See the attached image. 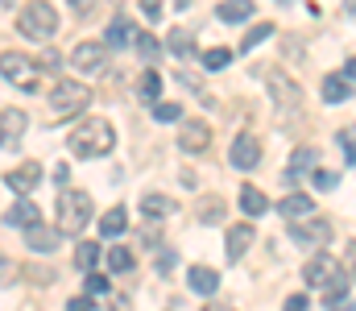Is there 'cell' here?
I'll use <instances>...</instances> for the list:
<instances>
[{
	"mask_svg": "<svg viewBox=\"0 0 356 311\" xmlns=\"http://www.w3.org/2000/svg\"><path fill=\"white\" fill-rule=\"evenodd\" d=\"M67 145H71L75 158H104V154H112V145H116V129H112L108 120L91 116V120H79V125L71 129Z\"/></svg>",
	"mask_w": 356,
	"mask_h": 311,
	"instance_id": "6da1fadb",
	"label": "cell"
},
{
	"mask_svg": "<svg viewBox=\"0 0 356 311\" xmlns=\"http://www.w3.org/2000/svg\"><path fill=\"white\" fill-rule=\"evenodd\" d=\"M17 33L29 38V42H50L58 33V8L50 0H29L17 13Z\"/></svg>",
	"mask_w": 356,
	"mask_h": 311,
	"instance_id": "7a4b0ae2",
	"label": "cell"
},
{
	"mask_svg": "<svg viewBox=\"0 0 356 311\" xmlns=\"http://www.w3.org/2000/svg\"><path fill=\"white\" fill-rule=\"evenodd\" d=\"M302 278H307V287H311V291H327V299L348 295V274H344V270H340V262H336V257H327V253L311 257V262H307V270H302Z\"/></svg>",
	"mask_w": 356,
	"mask_h": 311,
	"instance_id": "3957f363",
	"label": "cell"
},
{
	"mask_svg": "<svg viewBox=\"0 0 356 311\" xmlns=\"http://www.w3.org/2000/svg\"><path fill=\"white\" fill-rule=\"evenodd\" d=\"M91 224V196L79 187L58 191V232H79Z\"/></svg>",
	"mask_w": 356,
	"mask_h": 311,
	"instance_id": "277c9868",
	"label": "cell"
},
{
	"mask_svg": "<svg viewBox=\"0 0 356 311\" xmlns=\"http://www.w3.org/2000/svg\"><path fill=\"white\" fill-rule=\"evenodd\" d=\"M0 75H4L13 88H21V92H38V88H42V67H38L33 58L17 54V50H4V54H0Z\"/></svg>",
	"mask_w": 356,
	"mask_h": 311,
	"instance_id": "5b68a950",
	"label": "cell"
},
{
	"mask_svg": "<svg viewBox=\"0 0 356 311\" xmlns=\"http://www.w3.org/2000/svg\"><path fill=\"white\" fill-rule=\"evenodd\" d=\"M332 237H336V228H332V220H323V216H307V220H294V224H290V241L302 245V249H323Z\"/></svg>",
	"mask_w": 356,
	"mask_h": 311,
	"instance_id": "8992f818",
	"label": "cell"
},
{
	"mask_svg": "<svg viewBox=\"0 0 356 311\" xmlns=\"http://www.w3.org/2000/svg\"><path fill=\"white\" fill-rule=\"evenodd\" d=\"M88 104H91V92L83 83H71V79L54 83V92H50V112H54V116H75V112H83Z\"/></svg>",
	"mask_w": 356,
	"mask_h": 311,
	"instance_id": "52a82bcc",
	"label": "cell"
},
{
	"mask_svg": "<svg viewBox=\"0 0 356 311\" xmlns=\"http://www.w3.org/2000/svg\"><path fill=\"white\" fill-rule=\"evenodd\" d=\"M104 58H108V46L104 42H79L71 50V67L83 71V75H99L104 71Z\"/></svg>",
	"mask_w": 356,
	"mask_h": 311,
	"instance_id": "ba28073f",
	"label": "cell"
},
{
	"mask_svg": "<svg viewBox=\"0 0 356 311\" xmlns=\"http://www.w3.org/2000/svg\"><path fill=\"white\" fill-rule=\"evenodd\" d=\"M228 162H232L236 170H257V166H261V141H257L253 133H241V137L232 141Z\"/></svg>",
	"mask_w": 356,
	"mask_h": 311,
	"instance_id": "9c48e42d",
	"label": "cell"
},
{
	"mask_svg": "<svg viewBox=\"0 0 356 311\" xmlns=\"http://www.w3.org/2000/svg\"><path fill=\"white\" fill-rule=\"evenodd\" d=\"M211 145V129H207V120H182L178 125V150H186V154H203Z\"/></svg>",
	"mask_w": 356,
	"mask_h": 311,
	"instance_id": "30bf717a",
	"label": "cell"
},
{
	"mask_svg": "<svg viewBox=\"0 0 356 311\" xmlns=\"http://www.w3.org/2000/svg\"><path fill=\"white\" fill-rule=\"evenodd\" d=\"M4 183H8V191H17L21 200L42 183V162H21V166H13L8 175H4Z\"/></svg>",
	"mask_w": 356,
	"mask_h": 311,
	"instance_id": "8fae6325",
	"label": "cell"
},
{
	"mask_svg": "<svg viewBox=\"0 0 356 311\" xmlns=\"http://www.w3.org/2000/svg\"><path fill=\"white\" fill-rule=\"evenodd\" d=\"M25 125H29V116H25L21 108H4V112H0V145H4V150H17L21 137H25Z\"/></svg>",
	"mask_w": 356,
	"mask_h": 311,
	"instance_id": "7c38bea8",
	"label": "cell"
},
{
	"mask_svg": "<svg viewBox=\"0 0 356 311\" xmlns=\"http://www.w3.org/2000/svg\"><path fill=\"white\" fill-rule=\"evenodd\" d=\"M269 92H273V100L282 104V108H298V104H302L298 83H294L286 71H269Z\"/></svg>",
	"mask_w": 356,
	"mask_h": 311,
	"instance_id": "4fadbf2b",
	"label": "cell"
},
{
	"mask_svg": "<svg viewBox=\"0 0 356 311\" xmlns=\"http://www.w3.org/2000/svg\"><path fill=\"white\" fill-rule=\"evenodd\" d=\"M58 241H63V232L50 228V224H33V228H25V245H29L33 253H54Z\"/></svg>",
	"mask_w": 356,
	"mask_h": 311,
	"instance_id": "5bb4252c",
	"label": "cell"
},
{
	"mask_svg": "<svg viewBox=\"0 0 356 311\" xmlns=\"http://www.w3.org/2000/svg\"><path fill=\"white\" fill-rule=\"evenodd\" d=\"M4 224H13V228H33V224H42V207L33 204V200H17V204L4 212Z\"/></svg>",
	"mask_w": 356,
	"mask_h": 311,
	"instance_id": "9a60e30c",
	"label": "cell"
},
{
	"mask_svg": "<svg viewBox=\"0 0 356 311\" xmlns=\"http://www.w3.org/2000/svg\"><path fill=\"white\" fill-rule=\"evenodd\" d=\"M186 287H191L195 295H216V291H220V274H216L211 266H191Z\"/></svg>",
	"mask_w": 356,
	"mask_h": 311,
	"instance_id": "2e32d148",
	"label": "cell"
},
{
	"mask_svg": "<svg viewBox=\"0 0 356 311\" xmlns=\"http://www.w3.org/2000/svg\"><path fill=\"white\" fill-rule=\"evenodd\" d=\"M253 237H257V232H253V224H232V228H228V257H232V262H241V257L249 253Z\"/></svg>",
	"mask_w": 356,
	"mask_h": 311,
	"instance_id": "e0dca14e",
	"label": "cell"
},
{
	"mask_svg": "<svg viewBox=\"0 0 356 311\" xmlns=\"http://www.w3.org/2000/svg\"><path fill=\"white\" fill-rule=\"evenodd\" d=\"M277 216H286V220H307V216H315V204H311V196L294 191V196H286V200L277 204Z\"/></svg>",
	"mask_w": 356,
	"mask_h": 311,
	"instance_id": "ac0fdd59",
	"label": "cell"
},
{
	"mask_svg": "<svg viewBox=\"0 0 356 311\" xmlns=\"http://www.w3.org/2000/svg\"><path fill=\"white\" fill-rule=\"evenodd\" d=\"M216 17H220L224 25H241V21H249V17H253V0H220Z\"/></svg>",
	"mask_w": 356,
	"mask_h": 311,
	"instance_id": "d6986e66",
	"label": "cell"
},
{
	"mask_svg": "<svg viewBox=\"0 0 356 311\" xmlns=\"http://www.w3.org/2000/svg\"><path fill=\"white\" fill-rule=\"evenodd\" d=\"M348 96H353V79H344V75L323 79V104H344Z\"/></svg>",
	"mask_w": 356,
	"mask_h": 311,
	"instance_id": "ffe728a7",
	"label": "cell"
},
{
	"mask_svg": "<svg viewBox=\"0 0 356 311\" xmlns=\"http://www.w3.org/2000/svg\"><path fill=\"white\" fill-rule=\"evenodd\" d=\"M124 228H129V212H124L120 204L108 207V212H104V220H99V232H104V237H120Z\"/></svg>",
	"mask_w": 356,
	"mask_h": 311,
	"instance_id": "44dd1931",
	"label": "cell"
},
{
	"mask_svg": "<svg viewBox=\"0 0 356 311\" xmlns=\"http://www.w3.org/2000/svg\"><path fill=\"white\" fill-rule=\"evenodd\" d=\"M141 212L145 216H175V200L170 196H158V191H149V196H141Z\"/></svg>",
	"mask_w": 356,
	"mask_h": 311,
	"instance_id": "7402d4cb",
	"label": "cell"
},
{
	"mask_svg": "<svg viewBox=\"0 0 356 311\" xmlns=\"http://www.w3.org/2000/svg\"><path fill=\"white\" fill-rule=\"evenodd\" d=\"M99 257H104V249H99L95 241H79V245H75V266H79L83 274L95 270V262H99Z\"/></svg>",
	"mask_w": 356,
	"mask_h": 311,
	"instance_id": "603a6c76",
	"label": "cell"
},
{
	"mask_svg": "<svg viewBox=\"0 0 356 311\" xmlns=\"http://www.w3.org/2000/svg\"><path fill=\"white\" fill-rule=\"evenodd\" d=\"M241 212H245V216H266L269 200L257 191V187H241Z\"/></svg>",
	"mask_w": 356,
	"mask_h": 311,
	"instance_id": "cb8c5ba5",
	"label": "cell"
},
{
	"mask_svg": "<svg viewBox=\"0 0 356 311\" xmlns=\"http://www.w3.org/2000/svg\"><path fill=\"white\" fill-rule=\"evenodd\" d=\"M166 46L175 50L178 58H191V54H195V33H191V29H170Z\"/></svg>",
	"mask_w": 356,
	"mask_h": 311,
	"instance_id": "d4e9b609",
	"label": "cell"
},
{
	"mask_svg": "<svg viewBox=\"0 0 356 311\" xmlns=\"http://www.w3.org/2000/svg\"><path fill=\"white\" fill-rule=\"evenodd\" d=\"M133 33H137V29H133L124 17H116V21L108 25V46H129V42H133Z\"/></svg>",
	"mask_w": 356,
	"mask_h": 311,
	"instance_id": "484cf974",
	"label": "cell"
},
{
	"mask_svg": "<svg viewBox=\"0 0 356 311\" xmlns=\"http://www.w3.org/2000/svg\"><path fill=\"white\" fill-rule=\"evenodd\" d=\"M137 96H141L145 104H158V96H162V75H158V71H145V75H141V92H137Z\"/></svg>",
	"mask_w": 356,
	"mask_h": 311,
	"instance_id": "4316f807",
	"label": "cell"
},
{
	"mask_svg": "<svg viewBox=\"0 0 356 311\" xmlns=\"http://www.w3.org/2000/svg\"><path fill=\"white\" fill-rule=\"evenodd\" d=\"M199 63H203L207 71H224V67L232 63V50H224V46H211V50H207V54H203Z\"/></svg>",
	"mask_w": 356,
	"mask_h": 311,
	"instance_id": "83f0119b",
	"label": "cell"
},
{
	"mask_svg": "<svg viewBox=\"0 0 356 311\" xmlns=\"http://www.w3.org/2000/svg\"><path fill=\"white\" fill-rule=\"evenodd\" d=\"M108 270H112V274H129V270H133V253L120 249V245L108 249Z\"/></svg>",
	"mask_w": 356,
	"mask_h": 311,
	"instance_id": "f1b7e54d",
	"label": "cell"
},
{
	"mask_svg": "<svg viewBox=\"0 0 356 311\" xmlns=\"http://www.w3.org/2000/svg\"><path fill=\"white\" fill-rule=\"evenodd\" d=\"M266 38H273V25H253V29L241 38V54H249V50H253V46H261Z\"/></svg>",
	"mask_w": 356,
	"mask_h": 311,
	"instance_id": "f546056e",
	"label": "cell"
},
{
	"mask_svg": "<svg viewBox=\"0 0 356 311\" xmlns=\"http://www.w3.org/2000/svg\"><path fill=\"white\" fill-rule=\"evenodd\" d=\"M133 46H137V54H141V58H158V50H162L154 33H133Z\"/></svg>",
	"mask_w": 356,
	"mask_h": 311,
	"instance_id": "4dcf8cb0",
	"label": "cell"
},
{
	"mask_svg": "<svg viewBox=\"0 0 356 311\" xmlns=\"http://www.w3.org/2000/svg\"><path fill=\"white\" fill-rule=\"evenodd\" d=\"M83 291H88V299H104V295L112 291V287H108V274H95V270H91L88 282H83Z\"/></svg>",
	"mask_w": 356,
	"mask_h": 311,
	"instance_id": "1f68e13d",
	"label": "cell"
},
{
	"mask_svg": "<svg viewBox=\"0 0 356 311\" xmlns=\"http://www.w3.org/2000/svg\"><path fill=\"white\" fill-rule=\"evenodd\" d=\"M315 158H319V154H315L311 145H307V150H298V154H294V162H290V175H298V170H311V166H315Z\"/></svg>",
	"mask_w": 356,
	"mask_h": 311,
	"instance_id": "d6a6232c",
	"label": "cell"
},
{
	"mask_svg": "<svg viewBox=\"0 0 356 311\" xmlns=\"http://www.w3.org/2000/svg\"><path fill=\"white\" fill-rule=\"evenodd\" d=\"M199 220H203V224H207V220H211V224L224 220V204H220V200H203V204H199Z\"/></svg>",
	"mask_w": 356,
	"mask_h": 311,
	"instance_id": "836d02e7",
	"label": "cell"
},
{
	"mask_svg": "<svg viewBox=\"0 0 356 311\" xmlns=\"http://www.w3.org/2000/svg\"><path fill=\"white\" fill-rule=\"evenodd\" d=\"M154 116H158L162 125H175V120H182V108H178V104H154Z\"/></svg>",
	"mask_w": 356,
	"mask_h": 311,
	"instance_id": "e575fe53",
	"label": "cell"
},
{
	"mask_svg": "<svg viewBox=\"0 0 356 311\" xmlns=\"http://www.w3.org/2000/svg\"><path fill=\"white\" fill-rule=\"evenodd\" d=\"M336 183H340V175H332V170H315V187H319V191H332Z\"/></svg>",
	"mask_w": 356,
	"mask_h": 311,
	"instance_id": "d590c367",
	"label": "cell"
},
{
	"mask_svg": "<svg viewBox=\"0 0 356 311\" xmlns=\"http://www.w3.org/2000/svg\"><path fill=\"white\" fill-rule=\"evenodd\" d=\"M99 311H129V299H124V295H112V291H108V295H104V308Z\"/></svg>",
	"mask_w": 356,
	"mask_h": 311,
	"instance_id": "8d00e7d4",
	"label": "cell"
},
{
	"mask_svg": "<svg viewBox=\"0 0 356 311\" xmlns=\"http://www.w3.org/2000/svg\"><path fill=\"white\" fill-rule=\"evenodd\" d=\"M141 13L145 21H162V0H141Z\"/></svg>",
	"mask_w": 356,
	"mask_h": 311,
	"instance_id": "74e56055",
	"label": "cell"
},
{
	"mask_svg": "<svg viewBox=\"0 0 356 311\" xmlns=\"http://www.w3.org/2000/svg\"><path fill=\"white\" fill-rule=\"evenodd\" d=\"M282 311H307V295L298 291V295H290L286 303H282Z\"/></svg>",
	"mask_w": 356,
	"mask_h": 311,
	"instance_id": "f35d334b",
	"label": "cell"
},
{
	"mask_svg": "<svg viewBox=\"0 0 356 311\" xmlns=\"http://www.w3.org/2000/svg\"><path fill=\"white\" fill-rule=\"evenodd\" d=\"M67 4H71V13H75V17H88L91 8H95V0H67Z\"/></svg>",
	"mask_w": 356,
	"mask_h": 311,
	"instance_id": "ab89813d",
	"label": "cell"
},
{
	"mask_svg": "<svg viewBox=\"0 0 356 311\" xmlns=\"http://www.w3.org/2000/svg\"><path fill=\"white\" fill-rule=\"evenodd\" d=\"M340 150H344V162H353V129L340 133Z\"/></svg>",
	"mask_w": 356,
	"mask_h": 311,
	"instance_id": "60d3db41",
	"label": "cell"
},
{
	"mask_svg": "<svg viewBox=\"0 0 356 311\" xmlns=\"http://www.w3.org/2000/svg\"><path fill=\"white\" fill-rule=\"evenodd\" d=\"M67 311H91V299L88 295H75V299H67Z\"/></svg>",
	"mask_w": 356,
	"mask_h": 311,
	"instance_id": "b9f144b4",
	"label": "cell"
},
{
	"mask_svg": "<svg viewBox=\"0 0 356 311\" xmlns=\"http://www.w3.org/2000/svg\"><path fill=\"white\" fill-rule=\"evenodd\" d=\"M13 274H17V266H13L8 257H0V282H4V278H13Z\"/></svg>",
	"mask_w": 356,
	"mask_h": 311,
	"instance_id": "7bdbcfd3",
	"label": "cell"
},
{
	"mask_svg": "<svg viewBox=\"0 0 356 311\" xmlns=\"http://www.w3.org/2000/svg\"><path fill=\"white\" fill-rule=\"evenodd\" d=\"M42 63H46V67H58V63H63V54H54V50H46V54H42Z\"/></svg>",
	"mask_w": 356,
	"mask_h": 311,
	"instance_id": "ee69618b",
	"label": "cell"
},
{
	"mask_svg": "<svg viewBox=\"0 0 356 311\" xmlns=\"http://www.w3.org/2000/svg\"><path fill=\"white\" fill-rule=\"evenodd\" d=\"M277 4H286V0H277Z\"/></svg>",
	"mask_w": 356,
	"mask_h": 311,
	"instance_id": "f6af8a7d",
	"label": "cell"
}]
</instances>
